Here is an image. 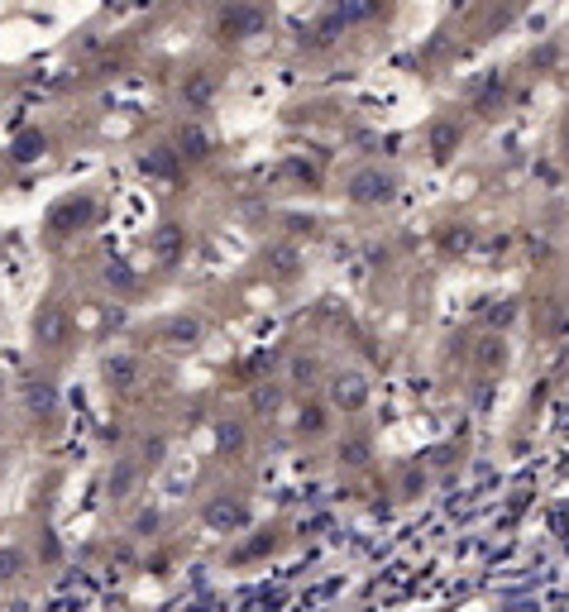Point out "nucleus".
<instances>
[{"label": "nucleus", "mask_w": 569, "mask_h": 612, "mask_svg": "<svg viewBox=\"0 0 569 612\" xmlns=\"http://www.w3.org/2000/svg\"><path fill=\"white\" fill-rule=\"evenodd\" d=\"M483 316H488L493 326H507V321H512V302H493L488 311H483Z\"/></svg>", "instance_id": "24"}, {"label": "nucleus", "mask_w": 569, "mask_h": 612, "mask_svg": "<svg viewBox=\"0 0 569 612\" xmlns=\"http://www.w3.org/2000/svg\"><path fill=\"white\" fill-rule=\"evenodd\" d=\"M560 158H565V168H569V115L560 120Z\"/></svg>", "instance_id": "26"}, {"label": "nucleus", "mask_w": 569, "mask_h": 612, "mask_svg": "<svg viewBox=\"0 0 569 612\" xmlns=\"http://www.w3.org/2000/svg\"><path fill=\"white\" fill-rule=\"evenodd\" d=\"M177 153H182V163H187V158H206V153H211V139H206V130L187 125V130L177 134Z\"/></svg>", "instance_id": "15"}, {"label": "nucleus", "mask_w": 569, "mask_h": 612, "mask_svg": "<svg viewBox=\"0 0 569 612\" xmlns=\"http://www.w3.org/2000/svg\"><path fill=\"white\" fill-rule=\"evenodd\" d=\"M335 459H340V469H369L373 440L364 431H350V436H340V445H335Z\"/></svg>", "instance_id": "9"}, {"label": "nucleus", "mask_w": 569, "mask_h": 612, "mask_svg": "<svg viewBox=\"0 0 569 612\" xmlns=\"http://www.w3.org/2000/svg\"><path fill=\"white\" fill-rule=\"evenodd\" d=\"M460 144H464V125L455 115H440L436 125L426 130V153H431L436 163H450V158L460 153Z\"/></svg>", "instance_id": "5"}, {"label": "nucleus", "mask_w": 569, "mask_h": 612, "mask_svg": "<svg viewBox=\"0 0 569 612\" xmlns=\"http://www.w3.org/2000/svg\"><path fill=\"white\" fill-rule=\"evenodd\" d=\"M201 517H206V526H216V531H240L244 522H249V507H244V498H235V493H216V498H206V507H201Z\"/></svg>", "instance_id": "4"}, {"label": "nucleus", "mask_w": 569, "mask_h": 612, "mask_svg": "<svg viewBox=\"0 0 569 612\" xmlns=\"http://www.w3.org/2000/svg\"><path fill=\"white\" fill-rule=\"evenodd\" d=\"M39 149H44V134H39V130H29V134H20V139H15V158H20V163L39 158Z\"/></svg>", "instance_id": "19"}, {"label": "nucleus", "mask_w": 569, "mask_h": 612, "mask_svg": "<svg viewBox=\"0 0 569 612\" xmlns=\"http://www.w3.org/2000/svg\"><path fill=\"white\" fill-rule=\"evenodd\" d=\"M263 24H268V10H259V5H230V10H220V15H216L220 39H230V44L254 39Z\"/></svg>", "instance_id": "2"}, {"label": "nucleus", "mask_w": 569, "mask_h": 612, "mask_svg": "<svg viewBox=\"0 0 569 612\" xmlns=\"http://www.w3.org/2000/svg\"><path fill=\"white\" fill-rule=\"evenodd\" d=\"M34 335H39V345H48V350H53V345H63V335H67V311L63 306H44Z\"/></svg>", "instance_id": "12"}, {"label": "nucleus", "mask_w": 569, "mask_h": 612, "mask_svg": "<svg viewBox=\"0 0 569 612\" xmlns=\"http://www.w3.org/2000/svg\"><path fill=\"white\" fill-rule=\"evenodd\" d=\"M555 63V48H541V53H531V67H550Z\"/></svg>", "instance_id": "27"}, {"label": "nucleus", "mask_w": 569, "mask_h": 612, "mask_svg": "<svg viewBox=\"0 0 569 612\" xmlns=\"http://www.w3.org/2000/svg\"><path fill=\"white\" fill-rule=\"evenodd\" d=\"M503 335H483L479 340V364L483 369H493V364H503Z\"/></svg>", "instance_id": "18"}, {"label": "nucleus", "mask_w": 569, "mask_h": 612, "mask_svg": "<svg viewBox=\"0 0 569 612\" xmlns=\"http://www.w3.org/2000/svg\"><path fill=\"white\" fill-rule=\"evenodd\" d=\"M106 378H110V388H134V383H139V359H134V354H120V359H110V364H106Z\"/></svg>", "instance_id": "14"}, {"label": "nucleus", "mask_w": 569, "mask_h": 612, "mask_svg": "<svg viewBox=\"0 0 569 612\" xmlns=\"http://www.w3.org/2000/svg\"><path fill=\"white\" fill-rule=\"evenodd\" d=\"M287 173L297 177V182H307V187H321V168H316V163H302V158H287Z\"/></svg>", "instance_id": "20"}, {"label": "nucleus", "mask_w": 569, "mask_h": 612, "mask_svg": "<svg viewBox=\"0 0 569 612\" xmlns=\"http://www.w3.org/2000/svg\"><path fill=\"white\" fill-rule=\"evenodd\" d=\"M326 431H330V402H302L297 407V436L321 440Z\"/></svg>", "instance_id": "11"}, {"label": "nucleus", "mask_w": 569, "mask_h": 612, "mask_svg": "<svg viewBox=\"0 0 569 612\" xmlns=\"http://www.w3.org/2000/svg\"><path fill=\"white\" fill-rule=\"evenodd\" d=\"M507 96H512V82H507L503 72H488L479 87H474V110L479 115H498L507 106Z\"/></svg>", "instance_id": "7"}, {"label": "nucleus", "mask_w": 569, "mask_h": 612, "mask_svg": "<svg viewBox=\"0 0 569 612\" xmlns=\"http://www.w3.org/2000/svg\"><path fill=\"white\" fill-rule=\"evenodd\" d=\"M220 450L240 455V450H244V431H240V426H225V431H220Z\"/></svg>", "instance_id": "23"}, {"label": "nucleus", "mask_w": 569, "mask_h": 612, "mask_svg": "<svg viewBox=\"0 0 569 612\" xmlns=\"http://www.w3.org/2000/svg\"><path fill=\"white\" fill-rule=\"evenodd\" d=\"M383 5H335V20L340 24H359V20H378Z\"/></svg>", "instance_id": "17"}, {"label": "nucleus", "mask_w": 569, "mask_h": 612, "mask_svg": "<svg viewBox=\"0 0 569 612\" xmlns=\"http://www.w3.org/2000/svg\"><path fill=\"white\" fill-rule=\"evenodd\" d=\"M287 378H292V383H302V388H307L311 378H316V359H302V354H297V359H292V364H287Z\"/></svg>", "instance_id": "22"}, {"label": "nucleus", "mask_w": 569, "mask_h": 612, "mask_svg": "<svg viewBox=\"0 0 569 612\" xmlns=\"http://www.w3.org/2000/svg\"><path fill=\"white\" fill-rule=\"evenodd\" d=\"M345 197H350L354 206H388V201L397 197V177L383 173V168H359V173H350V182H345Z\"/></svg>", "instance_id": "1"}, {"label": "nucleus", "mask_w": 569, "mask_h": 612, "mask_svg": "<svg viewBox=\"0 0 569 612\" xmlns=\"http://www.w3.org/2000/svg\"><path fill=\"white\" fill-rule=\"evenodd\" d=\"M182 96H187L192 106H206V101L216 96V77H211V72H192V77L182 82Z\"/></svg>", "instance_id": "16"}, {"label": "nucleus", "mask_w": 569, "mask_h": 612, "mask_svg": "<svg viewBox=\"0 0 569 612\" xmlns=\"http://www.w3.org/2000/svg\"><path fill=\"white\" fill-rule=\"evenodd\" d=\"M182 249H187V230H182L177 220L158 225V230H154V263H163V268H177V263H182Z\"/></svg>", "instance_id": "6"}, {"label": "nucleus", "mask_w": 569, "mask_h": 612, "mask_svg": "<svg viewBox=\"0 0 569 612\" xmlns=\"http://www.w3.org/2000/svg\"><path fill=\"white\" fill-rule=\"evenodd\" d=\"M144 173H154V177H163V182H173V177L182 173V153L168 149V144H163V149H149V153H144Z\"/></svg>", "instance_id": "13"}, {"label": "nucleus", "mask_w": 569, "mask_h": 612, "mask_svg": "<svg viewBox=\"0 0 569 612\" xmlns=\"http://www.w3.org/2000/svg\"><path fill=\"white\" fill-rule=\"evenodd\" d=\"M29 407L53 412V388H48V378H34V383H29Z\"/></svg>", "instance_id": "21"}, {"label": "nucleus", "mask_w": 569, "mask_h": 612, "mask_svg": "<svg viewBox=\"0 0 569 612\" xmlns=\"http://www.w3.org/2000/svg\"><path fill=\"white\" fill-rule=\"evenodd\" d=\"M106 278H110V283H120V287H130V283H134L130 273H125V263H110V273H106Z\"/></svg>", "instance_id": "25"}, {"label": "nucleus", "mask_w": 569, "mask_h": 612, "mask_svg": "<svg viewBox=\"0 0 569 612\" xmlns=\"http://www.w3.org/2000/svg\"><path fill=\"white\" fill-rule=\"evenodd\" d=\"M201 335H206V326H201V316H192V311H182V316H173L168 326H163V345L168 350H192Z\"/></svg>", "instance_id": "8"}, {"label": "nucleus", "mask_w": 569, "mask_h": 612, "mask_svg": "<svg viewBox=\"0 0 569 612\" xmlns=\"http://www.w3.org/2000/svg\"><path fill=\"white\" fill-rule=\"evenodd\" d=\"M91 216H96V201H91V197H72V201H63V206L53 211V220H48V225H53L58 235H67V230H82Z\"/></svg>", "instance_id": "10"}, {"label": "nucleus", "mask_w": 569, "mask_h": 612, "mask_svg": "<svg viewBox=\"0 0 569 612\" xmlns=\"http://www.w3.org/2000/svg\"><path fill=\"white\" fill-rule=\"evenodd\" d=\"M330 407L345 416H359L369 407V383H364V373H335L330 378Z\"/></svg>", "instance_id": "3"}]
</instances>
